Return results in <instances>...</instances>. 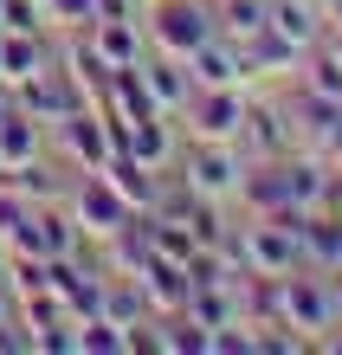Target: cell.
Instances as JSON below:
<instances>
[{
  "instance_id": "obj_1",
  "label": "cell",
  "mask_w": 342,
  "mask_h": 355,
  "mask_svg": "<svg viewBox=\"0 0 342 355\" xmlns=\"http://www.w3.org/2000/svg\"><path fill=\"white\" fill-rule=\"evenodd\" d=\"M168 175H175L181 187H194L200 200L232 207V200H239V181H246V155H239V142H194V136H187Z\"/></svg>"
},
{
  "instance_id": "obj_2",
  "label": "cell",
  "mask_w": 342,
  "mask_h": 355,
  "mask_svg": "<svg viewBox=\"0 0 342 355\" xmlns=\"http://www.w3.org/2000/svg\"><path fill=\"white\" fill-rule=\"evenodd\" d=\"M277 323H291L310 349H316V336L336 329V304H330V278H323V271L297 265V271L277 278Z\"/></svg>"
},
{
  "instance_id": "obj_3",
  "label": "cell",
  "mask_w": 342,
  "mask_h": 355,
  "mask_svg": "<svg viewBox=\"0 0 342 355\" xmlns=\"http://www.w3.org/2000/svg\"><path fill=\"white\" fill-rule=\"evenodd\" d=\"M297 149H310V142L297 130L291 103L284 97H252L246 123H239V155L246 162H277V155H297Z\"/></svg>"
},
{
  "instance_id": "obj_4",
  "label": "cell",
  "mask_w": 342,
  "mask_h": 355,
  "mask_svg": "<svg viewBox=\"0 0 342 355\" xmlns=\"http://www.w3.org/2000/svg\"><path fill=\"white\" fill-rule=\"evenodd\" d=\"M246 103H252V91H239V85H200L175 123H181V136H194V142H239Z\"/></svg>"
},
{
  "instance_id": "obj_5",
  "label": "cell",
  "mask_w": 342,
  "mask_h": 355,
  "mask_svg": "<svg viewBox=\"0 0 342 355\" xmlns=\"http://www.w3.org/2000/svg\"><path fill=\"white\" fill-rule=\"evenodd\" d=\"M142 26H148V52L187 58L213 33V0H155V7H142Z\"/></svg>"
},
{
  "instance_id": "obj_6",
  "label": "cell",
  "mask_w": 342,
  "mask_h": 355,
  "mask_svg": "<svg viewBox=\"0 0 342 355\" xmlns=\"http://www.w3.org/2000/svg\"><path fill=\"white\" fill-rule=\"evenodd\" d=\"M52 149L65 155V162H71L78 175H97L103 162L117 155V136H110V116H103L97 103H91V110H71L65 123H52Z\"/></svg>"
},
{
  "instance_id": "obj_7",
  "label": "cell",
  "mask_w": 342,
  "mask_h": 355,
  "mask_svg": "<svg viewBox=\"0 0 342 355\" xmlns=\"http://www.w3.org/2000/svg\"><path fill=\"white\" fill-rule=\"evenodd\" d=\"M65 207H71V220L84 226V239H91V245H103L123 220H130V200L110 187V175H103V168H97V175H71Z\"/></svg>"
},
{
  "instance_id": "obj_8",
  "label": "cell",
  "mask_w": 342,
  "mask_h": 355,
  "mask_svg": "<svg viewBox=\"0 0 342 355\" xmlns=\"http://www.w3.org/2000/svg\"><path fill=\"white\" fill-rule=\"evenodd\" d=\"M239 52H246V71H252V85H277V78H297V65H304V52L310 46H297V39H284L265 19L252 39H239Z\"/></svg>"
},
{
  "instance_id": "obj_9",
  "label": "cell",
  "mask_w": 342,
  "mask_h": 355,
  "mask_svg": "<svg viewBox=\"0 0 342 355\" xmlns=\"http://www.w3.org/2000/svg\"><path fill=\"white\" fill-rule=\"evenodd\" d=\"M91 46H97V58L110 71H130V65H142L148 58V26H142V13H110V19H91Z\"/></svg>"
},
{
  "instance_id": "obj_10",
  "label": "cell",
  "mask_w": 342,
  "mask_h": 355,
  "mask_svg": "<svg viewBox=\"0 0 342 355\" xmlns=\"http://www.w3.org/2000/svg\"><path fill=\"white\" fill-rule=\"evenodd\" d=\"M187 71H194V85H239V91H252L246 52H239V39H226V33H207L200 46L187 52Z\"/></svg>"
},
{
  "instance_id": "obj_11",
  "label": "cell",
  "mask_w": 342,
  "mask_h": 355,
  "mask_svg": "<svg viewBox=\"0 0 342 355\" xmlns=\"http://www.w3.org/2000/svg\"><path fill=\"white\" fill-rule=\"evenodd\" d=\"M142 85H148V103H155L162 116H181L187 97L200 91L194 71H187V58H175V52H148L142 58Z\"/></svg>"
},
{
  "instance_id": "obj_12",
  "label": "cell",
  "mask_w": 342,
  "mask_h": 355,
  "mask_svg": "<svg viewBox=\"0 0 342 355\" xmlns=\"http://www.w3.org/2000/svg\"><path fill=\"white\" fill-rule=\"evenodd\" d=\"M181 142H187V136H181V123H175V116H162V110H148V116H136L130 130H123V149H130L136 162H148V168H162V175L175 168Z\"/></svg>"
},
{
  "instance_id": "obj_13",
  "label": "cell",
  "mask_w": 342,
  "mask_h": 355,
  "mask_svg": "<svg viewBox=\"0 0 342 355\" xmlns=\"http://www.w3.org/2000/svg\"><path fill=\"white\" fill-rule=\"evenodd\" d=\"M136 284H142V297H148L155 317H175V310H187V297H194L187 265L181 259H162V252H148V265L136 271Z\"/></svg>"
},
{
  "instance_id": "obj_14",
  "label": "cell",
  "mask_w": 342,
  "mask_h": 355,
  "mask_svg": "<svg viewBox=\"0 0 342 355\" xmlns=\"http://www.w3.org/2000/svg\"><path fill=\"white\" fill-rule=\"evenodd\" d=\"M58 58V33H0V78L26 85Z\"/></svg>"
},
{
  "instance_id": "obj_15",
  "label": "cell",
  "mask_w": 342,
  "mask_h": 355,
  "mask_svg": "<svg viewBox=\"0 0 342 355\" xmlns=\"http://www.w3.org/2000/svg\"><path fill=\"white\" fill-rule=\"evenodd\" d=\"M239 214H291V181H284V155L277 162H246L239 181Z\"/></svg>"
},
{
  "instance_id": "obj_16",
  "label": "cell",
  "mask_w": 342,
  "mask_h": 355,
  "mask_svg": "<svg viewBox=\"0 0 342 355\" xmlns=\"http://www.w3.org/2000/svg\"><path fill=\"white\" fill-rule=\"evenodd\" d=\"M103 175H110V187L130 200V214H148V207H155V194H162V168L136 162L130 149H117L110 162H103Z\"/></svg>"
},
{
  "instance_id": "obj_17",
  "label": "cell",
  "mask_w": 342,
  "mask_h": 355,
  "mask_svg": "<svg viewBox=\"0 0 342 355\" xmlns=\"http://www.w3.org/2000/svg\"><path fill=\"white\" fill-rule=\"evenodd\" d=\"M46 149H52V130L13 103V116H0V168H19V162H33Z\"/></svg>"
},
{
  "instance_id": "obj_18",
  "label": "cell",
  "mask_w": 342,
  "mask_h": 355,
  "mask_svg": "<svg viewBox=\"0 0 342 355\" xmlns=\"http://www.w3.org/2000/svg\"><path fill=\"white\" fill-rule=\"evenodd\" d=\"M271 26L297 46H316L330 33V19H323V0H271Z\"/></svg>"
},
{
  "instance_id": "obj_19",
  "label": "cell",
  "mask_w": 342,
  "mask_h": 355,
  "mask_svg": "<svg viewBox=\"0 0 342 355\" xmlns=\"http://www.w3.org/2000/svg\"><path fill=\"white\" fill-rule=\"evenodd\" d=\"M103 317L110 323H142V317H155V310H148V297H142V284L130 278V271H110V284H103Z\"/></svg>"
},
{
  "instance_id": "obj_20",
  "label": "cell",
  "mask_w": 342,
  "mask_h": 355,
  "mask_svg": "<svg viewBox=\"0 0 342 355\" xmlns=\"http://www.w3.org/2000/svg\"><path fill=\"white\" fill-rule=\"evenodd\" d=\"M271 19V0H213V33L226 39H252Z\"/></svg>"
},
{
  "instance_id": "obj_21",
  "label": "cell",
  "mask_w": 342,
  "mask_h": 355,
  "mask_svg": "<svg viewBox=\"0 0 342 355\" xmlns=\"http://www.w3.org/2000/svg\"><path fill=\"white\" fill-rule=\"evenodd\" d=\"M78 355H130V329L110 317H78Z\"/></svg>"
},
{
  "instance_id": "obj_22",
  "label": "cell",
  "mask_w": 342,
  "mask_h": 355,
  "mask_svg": "<svg viewBox=\"0 0 342 355\" xmlns=\"http://www.w3.org/2000/svg\"><path fill=\"white\" fill-rule=\"evenodd\" d=\"M0 33H52L39 0H0Z\"/></svg>"
},
{
  "instance_id": "obj_23",
  "label": "cell",
  "mask_w": 342,
  "mask_h": 355,
  "mask_svg": "<svg viewBox=\"0 0 342 355\" xmlns=\"http://www.w3.org/2000/svg\"><path fill=\"white\" fill-rule=\"evenodd\" d=\"M33 355H78V317H58L46 329H33Z\"/></svg>"
},
{
  "instance_id": "obj_24",
  "label": "cell",
  "mask_w": 342,
  "mask_h": 355,
  "mask_svg": "<svg viewBox=\"0 0 342 355\" xmlns=\"http://www.w3.org/2000/svg\"><path fill=\"white\" fill-rule=\"evenodd\" d=\"M97 19V0H46V26L52 33H78Z\"/></svg>"
},
{
  "instance_id": "obj_25",
  "label": "cell",
  "mask_w": 342,
  "mask_h": 355,
  "mask_svg": "<svg viewBox=\"0 0 342 355\" xmlns=\"http://www.w3.org/2000/svg\"><path fill=\"white\" fill-rule=\"evenodd\" d=\"M26 220H33V207L19 200V194H13L7 181H0V239H7V252H13V233H19Z\"/></svg>"
},
{
  "instance_id": "obj_26",
  "label": "cell",
  "mask_w": 342,
  "mask_h": 355,
  "mask_svg": "<svg viewBox=\"0 0 342 355\" xmlns=\"http://www.w3.org/2000/svg\"><path fill=\"white\" fill-rule=\"evenodd\" d=\"M0 355H33V323L19 317V310L0 323Z\"/></svg>"
},
{
  "instance_id": "obj_27",
  "label": "cell",
  "mask_w": 342,
  "mask_h": 355,
  "mask_svg": "<svg viewBox=\"0 0 342 355\" xmlns=\"http://www.w3.org/2000/svg\"><path fill=\"white\" fill-rule=\"evenodd\" d=\"M316 207H323V214H342V168H336V162L323 175V200H316Z\"/></svg>"
},
{
  "instance_id": "obj_28",
  "label": "cell",
  "mask_w": 342,
  "mask_h": 355,
  "mask_svg": "<svg viewBox=\"0 0 342 355\" xmlns=\"http://www.w3.org/2000/svg\"><path fill=\"white\" fill-rule=\"evenodd\" d=\"M323 19H330V33H342V0H323Z\"/></svg>"
},
{
  "instance_id": "obj_29",
  "label": "cell",
  "mask_w": 342,
  "mask_h": 355,
  "mask_svg": "<svg viewBox=\"0 0 342 355\" xmlns=\"http://www.w3.org/2000/svg\"><path fill=\"white\" fill-rule=\"evenodd\" d=\"M13 310H19V304H13V291H7V284H0V323H7V317H13Z\"/></svg>"
},
{
  "instance_id": "obj_30",
  "label": "cell",
  "mask_w": 342,
  "mask_h": 355,
  "mask_svg": "<svg viewBox=\"0 0 342 355\" xmlns=\"http://www.w3.org/2000/svg\"><path fill=\"white\" fill-rule=\"evenodd\" d=\"M7 265H13V252H7V239H0V284H7Z\"/></svg>"
},
{
  "instance_id": "obj_31",
  "label": "cell",
  "mask_w": 342,
  "mask_h": 355,
  "mask_svg": "<svg viewBox=\"0 0 342 355\" xmlns=\"http://www.w3.org/2000/svg\"><path fill=\"white\" fill-rule=\"evenodd\" d=\"M323 46H330V52H336V58H342V33H323Z\"/></svg>"
},
{
  "instance_id": "obj_32",
  "label": "cell",
  "mask_w": 342,
  "mask_h": 355,
  "mask_svg": "<svg viewBox=\"0 0 342 355\" xmlns=\"http://www.w3.org/2000/svg\"><path fill=\"white\" fill-rule=\"evenodd\" d=\"M136 7H155V0H136Z\"/></svg>"
},
{
  "instance_id": "obj_33",
  "label": "cell",
  "mask_w": 342,
  "mask_h": 355,
  "mask_svg": "<svg viewBox=\"0 0 342 355\" xmlns=\"http://www.w3.org/2000/svg\"><path fill=\"white\" fill-rule=\"evenodd\" d=\"M39 7H46V0H39Z\"/></svg>"
}]
</instances>
